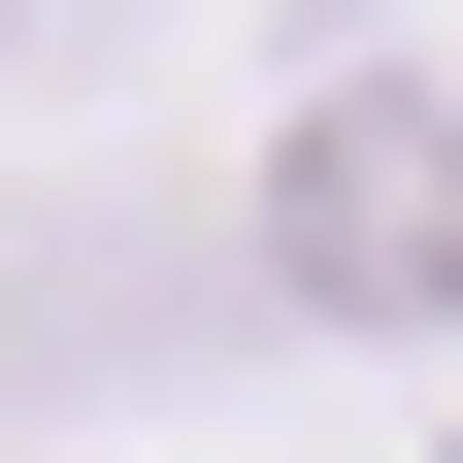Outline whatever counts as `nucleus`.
I'll use <instances>...</instances> for the list:
<instances>
[{"label": "nucleus", "mask_w": 463, "mask_h": 463, "mask_svg": "<svg viewBox=\"0 0 463 463\" xmlns=\"http://www.w3.org/2000/svg\"><path fill=\"white\" fill-rule=\"evenodd\" d=\"M265 265H298L331 331H430L463 298V133H430V99H331V133L265 165Z\"/></svg>", "instance_id": "obj_1"}, {"label": "nucleus", "mask_w": 463, "mask_h": 463, "mask_svg": "<svg viewBox=\"0 0 463 463\" xmlns=\"http://www.w3.org/2000/svg\"><path fill=\"white\" fill-rule=\"evenodd\" d=\"M0 33H33V0H0Z\"/></svg>", "instance_id": "obj_2"}]
</instances>
